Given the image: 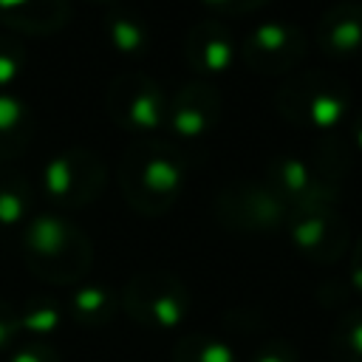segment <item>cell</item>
Returning a JSON list of instances; mask_svg holds the SVG:
<instances>
[{
  "mask_svg": "<svg viewBox=\"0 0 362 362\" xmlns=\"http://www.w3.org/2000/svg\"><path fill=\"white\" fill-rule=\"evenodd\" d=\"M331 362H362V308L345 311L328 334Z\"/></svg>",
  "mask_w": 362,
  "mask_h": 362,
  "instance_id": "cell-20",
  "label": "cell"
},
{
  "mask_svg": "<svg viewBox=\"0 0 362 362\" xmlns=\"http://www.w3.org/2000/svg\"><path fill=\"white\" fill-rule=\"evenodd\" d=\"M283 232L300 257L320 266L337 263L351 252V229L337 206H311L288 212Z\"/></svg>",
  "mask_w": 362,
  "mask_h": 362,
  "instance_id": "cell-10",
  "label": "cell"
},
{
  "mask_svg": "<svg viewBox=\"0 0 362 362\" xmlns=\"http://www.w3.org/2000/svg\"><path fill=\"white\" fill-rule=\"evenodd\" d=\"M25 45L14 37H0V90H11L25 71Z\"/></svg>",
  "mask_w": 362,
  "mask_h": 362,
  "instance_id": "cell-22",
  "label": "cell"
},
{
  "mask_svg": "<svg viewBox=\"0 0 362 362\" xmlns=\"http://www.w3.org/2000/svg\"><path fill=\"white\" fill-rule=\"evenodd\" d=\"M308 54L305 31L291 20H263L238 42V59L266 76H286L300 68Z\"/></svg>",
  "mask_w": 362,
  "mask_h": 362,
  "instance_id": "cell-9",
  "label": "cell"
},
{
  "mask_svg": "<svg viewBox=\"0 0 362 362\" xmlns=\"http://www.w3.org/2000/svg\"><path fill=\"white\" fill-rule=\"evenodd\" d=\"M105 164L88 147H65L54 153L40 170V192L57 209L90 206L105 192Z\"/></svg>",
  "mask_w": 362,
  "mask_h": 362,
  "instance_id": "cell-7",
  "label": "cell"
},
{
  "mask_svg": "<svg viewBox=\"0 0 362 362\" xmlns=\"http://www.w3.org/2000/svg\"><path fill=\"white\" fill-rule=\"evenodd\" d=\"M6 362H62V356L48 342H28L20 345L14 354H8Z\"/></svg>",
  "mask_w": 362,
  "mask_h": 362,
  "instance_id": "cell-24",
  "label": "cell"
},
{
  "mask_svg": "<svg viewBox=\"0 0 362 362\" xmlns=\"http://www.w3.org/2000/svg\"><path fill=\"white\" fill-rule=\"evenodd\" d=\"M348 286L354 294L362 297V235L351 246V263H348Z\"/></svg>",
  "mask_w": 362,
  "mask_h": 362,
  "instance_id": "cell-27",
  "label": "cell"
},
{
  "mask_svg": "<svg viewBox=\"0 0 362 362\" xmlns=\"http://www.w3.org/2000/svg\"><path fill=\"white\" fill-rule=\"evenodd\" d=\"M37 189L25 173L0 164V229H23L34 209Z\"/></svg>",
  "mask_w": 362,
  "mask_h": 362,
  "instance_id": "cell-17",
  "label": "cell"
},
{
  "mask_svg": "<svg viewBox=\"0 0 362 362\" xmlns=\"http://www.w3.org/2000/svg\"><path fill=\"white\" fill-rule=\"evenodd\" d=\"M215 221L238 235H274L288 221V206L263 178L226 181L212 198Z\"/></svg>",
  "mask_w": 362,
  "mask_h": 362,
  "instance_id": "cell-5",
  "label": "cell"
},
{
  "mask_svg": "<svg viewBox=\"0 0 362 362\" xmlns=\"http://www.w3.org/2000/svg\"><path fill=\"white\" fill-rule=\"evenodd\" d=\"M102 28H105L110 48L122 57H144L150 51V42H153L150 25L124 6H110L105 11Z\"/></svg>",
  "mask_w": 362,
  "mask_h": 362,
  "instance_id": "cell-18",
  "label": "cell"
},
{
  "mask_svg": "<svg viewBox=\"0 0 362 362\" xmlns=\"http://www.w3.org/2000/svg\"><path fill=\"white\" fill-rule=\"evenodd\" d=\"M71 17V0H0V23L17 34L48 37Z\"/></svg>",
  "mask_w": 362,
  "mask_h": 362,
  "instance_id": "cell-14",
  "label": "cell"
},
{
  "mask_svg": "<svg viewBox=\"0 0 362 362\" xmlns=\"http://www.w3.org/2000/svg\"><path fill=\"white\" fill-rule=\"evenodd\" d=\"M17 320H20V331L34 334V337H48V334H54L62 325L65 305L57 303L54 297L37 294V297H28L17 308Z\"/></svg>",
  "mask_w": 362,
  "mask_h": 362,
  "instance_id": "cell-21",
  "label": "cell"
},
{
  "mask_svg": "<svg viewBox=\"0 0 362 362\" xmlns=\"http://www.w3.org/2000/svg\"><path fill=\"white\" fill-rule=\"evenodd\" d=\"M25 269L54 286H76L93 266V243L82 226L54 209H37L20 235Z\"/></svg>",
  "mask_w": 362,
  "mask_h": 362,
  "instance_id": "cell-2",
  "label": "cell"
},
{
  "mask_svg": "<svg viewBox=\"0 0 362 362\" xmlns=\"http://www.w3.org/2000/svg\"><path fill=\"white\" fill-rule=\"evenodd\" d=\"M122 294V311L147 331H175L192 317V294L187 283L164 269L136 272Z\"/></svg>",
  "mask_w": 362,
  "mask_h": 362,
  "instance_id": "cell-4",
  "label": "cell"
},
{
  "mask_svg": "<svg viewBox=\"0 0 362 362\" xmlns=\"http://www.w3.org/2000/svg\"><path fill=\"white\" fill-rule=\"evenodd\" d=\"M184 57H187L189 68L201 79L223 76L238 62V42H235L232 31L223 23H218V20H201L187 34Z\"/></svg>",
  "mask_w": 362,
  "mask_h": 362,
  "instance_id": "cell-12",
  "label": "cell"
},
{
  "mask_svg": "<svg viewBox=\"0 0 362 362\" xmlns=\"http://www.w3.org/2000/svg\"><path fill=\"white\" fill-rule=\"evenodd\" d=\"M348 139H351V147L362 156V110L351 116V122H348Z\"/></svg>",
  "mask_w": 362,
  "mask_h": 362,
  "instance_id": "cell-28",
  "label": "cell"
},
{
  "mask_svg": "<svg viewBox=\"0 0 362 362\" xmlns=\"http://www.w3.org/2000/svg\"><path fill=\"white\" fill-rule=\"evenodd\" d=\"M122 311V294L107 283H76L65 300V317L88 331L110 325Z\"/></svg>",
  "mask_w": 362,
  "mask_h": 362,
  "instance_id": "cell-15",
  "label": "cell"
},
{
  "mask_svg": "<svg viewBox=\"0 0 362 362\" xmlns=\"http://www.w3.org/2000/svg\"><path fill=\"white\" fill-rule=\"evenodd\" d=\"M88 3H93V6H105V8H110V6H119V0H88Z\"/></svg>",
  "mask_w": 362,
  "mask_h": 362,
  "instance_id": "cell-29",
  "label": "cell"
},
{
  "mask_svg": "<svg viewBox=\"0 0 362 362\" xmlns=\"http://www.w3.org/2000/svg\"><path fill=\"white\" fill-rule=\"evenodd\" d=\"M314 40L322 54L337 59L362 54V3L337 0L328 6L317 20Z\"/></svg>",
  "mask_w": 362,
  "mask_h": 362,
  "instance_id": "cell-13",
  "label": "cell"
},
{
  "mask_svg": "<svg viewBox=\"0 0 362 362\" xmlns=\"http://www.w3.org/2000/svg\"><path fill=\"white\" fill-rule=\"evenodd\" d=\"M187 173L189 164L178 147L161 139H136L122 153L119 189L133 212L158 218L178 204L187 187Z\"/></svg>",
  "mask_w": 362,
  "mask_h": 362,
  "instance_id": "cell-1",
  "label": "cell"
},
{
  "mask_svg": "<svg viewBox=\"0 0 362 362\" xmlns=\"http://www.w3.org/2000/svg\"><path fill=\"white\" fill-rule=\"evenodd\" d=\"M274 105L288 124L311 130L317 136L334 133L354 116L351 88L328 71L291 74L280 85Z\"/></svg>",
  "mask_w": 362,
  "mask_h": 362,
  "instance_id": "cell-3",
  "label": "cell"
},
{
  "mask_svg": "<svg viewBox=\"0 0 362 362\" xmlns=\"http://www.w3.org/2000/svg\"><path fill=\"white\" fill-rule=\"evenodd\" d=\"M20 334V320H17V308L6 300H0V354L11 348V342Z\"/></svg>",
  "mask_w": 362,
  "mask_h": 362,
  "instance_id": "cell-25",
  "label": "cell"
},
{
  "mask_svg": "<svg viewBox=\"0 0 362 362\" xmlns=\"http://www.w3.org/2000/svg\"><path fill=\"white\" fill-rule=\"evenodd\" d=\"M170 362H240V356L232 348V342H226L223 337L192 331L173 345Z\"/></svg>",
  "mask_w": 362,
  "mask_h": 362,
  "instance_id": "cell-19",
  "label": "cell"
},
{
  "mask_svg": "<svg viewBox=\"0 0 362 362\" xmlns=\"http://www.w3.org/2000/svg\"><path fill=\"white\" fill-rule=\"evenodd\" d=\"M201 3L221 14H249V11H257L260 6H266L269 0H201Z\"/></svg>",
  "mask_w": 362,
  "mask_h": 362,
  "instance_id": "cell-26",
  "label": "cell"
},
{
  "mask_svg": "<svg viewBox=\"0 0 362 362\" xmlns=\"http://www.w3.org/2000/svg\"><path fill=\"white\" fill-rule=\"evenodd\" d=\"M167 102L170 93L141 71L119 74L105 90L107 116L139 139H150L167 127Z\"/></svg>",
  "mask_w": 362,
  "mask_h": 362,
  "instance_id": "cell-8",
  "label": "cell"
},
{
  "mask_svg": "<svg viewBox=\"0 0 362 362\" xmlns=\"http://www.w3.org/2000/svg\"><path fill=\"white\" fill-rule=\"evenodd\" d=\"M249 362H300V351L288 339H269L252 354Z\"/></svg>",
  "mask_w": 362,
  "mask_h": 362,
  "instance_id": "cell-23",
  "label": "cell"
},
{
  "mask_svg": "<svg viewBox=\"0 0 362 362\" xmlns=\"http://www.w3.org/2000/svg\"><path fill=\"white\" fill-rule=\"evenodd\" d=\"M223 113V99L209 79L184 82L167 102V133L175 139L198 141L209 136Z\"/></svg>",
  "mask_w": 362,
  "mask_h": 362,
  "instance_id": "cell-11",
  "label": "cell"
},
{
  "mask_svg": "<svg viewBox=\"0 0 362 362\" xmlns=\"http://www.w3.org/2000/svg\"><path fill=\"white\" fill-rule=\"evenodd\" d=\"M34 136V110L31 105L14 93L0 90V164L17 158Z\"/></svg>",
  "mask_w": 362,
  "mask_h": 362,
  "instance_id": "cell-16",
  "label": "cell"
},
{
  "mask_svg": "<svg viewBox=\"0 0 362 362\" xmlns=\"http://www.w3.org/2000/svg\"><path fill=\"white\" fill-rule=\"evenodd\" d=\"M288 212L311 206H337L342 192V170H325L317 158L300 153H277L263 164L260 175Z\"/></svg>",
  "mask_w": 362,
  "mask_h": 362,
  "instance_id": "cell-6",
  "label": "cell"
}]
</instances>
